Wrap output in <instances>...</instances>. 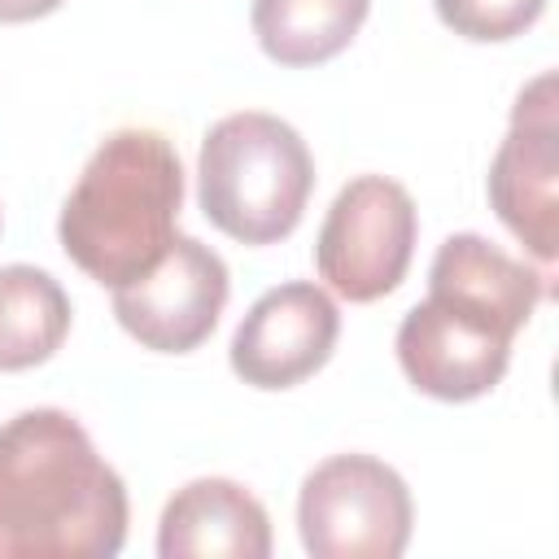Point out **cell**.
Here are the masks:
<instances>
[{"label":"cell","mask_w":559,"mask_h":559,"mask_svg":"<svg viewBox=\"0 0 559 559\" xmlns=\"http://www.w3.org/2000/svg\"><path fill=\"white\" fill-rule=\"evenodd\" d=\"M127 485L70 411L35 406L0 424V559H114Z\"/></svg>","instance_id":"1"},{"label":"cell","mask_w":559,"mask_h":559,"mask_svg":"<svg viewBox=\"0 0 559 559\" xmlns=\"http://www.w3.org/2000/svg\"><path fill=\"white\" fill-rule=\"evenodd\" d=\"M183 166L153 127H122L100 140L70 188L57 236L66 258L96 284L118 288L162 262L179 236Z\"/></svg>","instance_id":"2"},{"label":"cell","mask_w":559,"mask_h":559,"mask_svg":"<svg viewBox=\"0 0 559 559\" xmlns=\"http://www.w3.org/2000/svg\"><path fill=\"white\" fill-rule=\"evenodd\" d=\"M314 188V162L297 127L275 114L245 109L218 118L197 157L201 214L240 245H275L293 236Z\"/></svg>","instance_id":"3"},{"label":"cell","mask_w":559,"mask_h":559,"mask_svg":"<svg viewBox=\"0 0 559 559\" xmlns=\"http://www.w3.org/2000/svg\"><path fill=\"white\" fill-rule=\"evenodd\" d=\"M411 520L406 480L371 454L323 459L297 493V533L314 559H397Z\"/></svg>","instance_id":"4"},{"label":"cell","mask_w":559,"mask_h":559,"mask_svg":"<svg viewBox=\"0 0 559 559\" xmlns=\"http://www.w3.org/2000/svg\"><path fill=\"white\" fill-rule=\"evenodd\" d=\"M419 236V214L411 192L384 175L349 179L314 240L319 280L345 301H380L393 293L411 266Z\"/></svg>","instance_id":"5"},{"label":"cell","mask_w":559,"mask_h":559,"mask_svg":"<svg viewBox=\"0 0 559 559\" xmlns=\"http://www.w3.org/2000/svg\"><path fill=\"white\" fill-rule=\"evenodd\" d=\"M489 205L550 275L559 258V83L550 70L515 96L489 166Z\"/></svg>","instance_id":"6"},{"label":"cell","mask_w":559,"mask_h":559,"mask_svg":"<svg viewBox=\"0 0 559 559\" xmlns=\"http://www.w3.org/2000/svg\"><path fill=\"white\" fill-rule=\"evenodd\" d=\"M227 293V262L197 236H175L153 271L114 288V314L144 349L188 354L214 332Z\"/></svg>","instance_id":"7"},{"label":"cell","mask_w":559,"mask_h":559,"mask_svg":"<svg viewBox=\"0 0 559 559\" xmlns=\"http://www.w3.org/2000/svg\"><path fill=\"white\" fill-rule=\"evenodd\" d=\"M511 341L515 332L498 319L428 293L397 323V362L419 393L437 402H472L507 376Z\"/></svg>","instance_id":"8"},{"label":"cell","mask_w":559,"mask_h":559,"mask_svg":"<svg viewBox=\"0 0 559 559\" xmlns=\"http://www.w3.org/2000/svg\"><path fill=\"white\" fill-rule=\"evenodd\" d=\"M341 310L310 284L293 280L262 293L231 336V371L253 389H293L310 380L336 349Z\"/></svg>","instance_id":"9"},{"label":"cell","mask_w":559,"mask_h":559,"mask_svg":"<svg viewBox=\"0 0 559 559\" xmlns=\"http://www.w3.org/2000/svg\"><path fill=\"white\" fill-rule=\"evenodd\" d=\"M162 559H266L271 520L266 507L236 480L201 476L175 489L157 520Z\"/></svg>","instance_id":"10"},{"label":"cell","mask_w":559,"mask_h":559,"mask_svg":"<svg viewBox=\"0 0 559 559\" xmlns=\"http://www.w3.org/2000/svg\"><path fill=\"white\" fill-rule=\"evenodd\" d=\"M428 293L454 297V301L498 319L507 332H520L546 293V275L524 266L493 240H485L476 231H459V236H445L441 249L432 253Z\"/></svg>","instance_id":"11"},{"label":"cell","mask_w":559,"mask_h":559,"mask_svg":"<svg viewBox=\"0 0 559 559\" xmlns=\"http://www.w3.org/2000/svg\"><path fill=\"white\" fill-rule=\"evenodd\" d=\"M371 0H253L249 22L262 52L280 66H323L345 52Z\"/></svg>","instance_id":"12"},{"label":"cell","mask_w":559,"mask_h":559,"mask_svg":"<svg viewBox=\"0 0 559 559\" xmlns=\"http://www.w3.org/2000/svg\"><path fill=\"white\" fill-rule=\"evenodd\" d=\"M70 332L66 288L26 262L0 266V371L48 362Z\"/></svg>","instance_id":"13"},{"label":"cell","mask_w":559,"mask_h":559,"mask_svg":"<svg viewBox=\"0 0 559 559\" xmlns=\"http://www.w3.org/2000/svg\"><path fill=\"white\" fill-rule=\"evenodd\" d=\"M437 4V17L463 35V39H476V44H502V39H515L524 35L546 0H432Z\"/></svg>","instance_id":"14"},{"label":"cell","mask_w":559,"mask_h":559,"mask_svg":"<svg viewBox=\"0 0 559 559\" xmlns=\"http://www.w3.org/2000/svg\"><path fill=\"white\" fill-rule=\"evenodd\" d=\"M66 0H0V22H35L61 9Z\"/></svg>","instance_id":"15"}]
</instances>
